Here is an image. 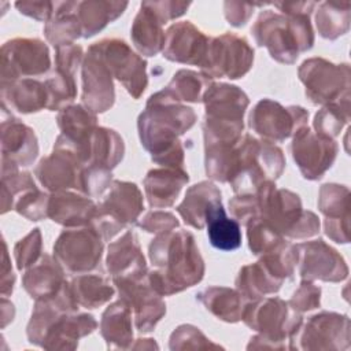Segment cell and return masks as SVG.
Returning <instances> with one entry per match:
<instances>
[{
  "label": "cell",
  "mask_w": 351,
  "mask_h": 351,
  "mask_svg": "<svg viewBox=\"0 0 351 351\" xmlns=\"http://www.w3.org/2000/svg\"><path fill=\"white\" fill-rule=\"evenodd\" d=\"M336 152L337 147L332 140H318L308 129L302 130L293 141V158L306 178H319L335 160Z\"/></svg>",
  "instance_id": "6da1fadb"
},
{
  "label": "cell",
  "mask_w": 351,
  "mask_h": 351,
  "mask_svg": "<svg viewBox=\"0 0 351 351\" xmlns=\"http://www.w3.org/2000/svg\"><path fill=\"white\" fill-rule=\"evenodd\" d=\"M346 67H335L330 63H324V77H318V73L315 71L311 60L304 62L300 69V78L304 81L308 96L315 103H324L333 100L335 95L341 96L343 92H348V71L341 74V70Z\"/></svg>",
  "instance_id": "7a4b0ae2"
},
{
  "label": "cell",
  "mask_w": 351,
  "mask_h": 351,
  "mask_svg": "<svg viewBox=\"0 0 351 351\" xmlns=\"http://www.w3.org/2000/svg\"><path fill=\"white\" fill-rule=\"evenodd\" d=\"M55 251L58 256L78 251V254L70 261L67 267L70 270H88L95 267L96 262L100 259L101 243L97 234L92 230L63 233L55 245Z\"/></svg>",
  "instance_id": "3957f363"
},
{
  "label": "cell",
  "mask_w": 351,
  "mask_h": 351,
  "mask_svg": "<svg viewBox=\"0 0 351 351\" xmlns=\"http://www.w3.org/2000/svg\"><path fill=\"white\" fill-rule=\"evenodd\" d=\"M303 245L304 248H307V251L302 265L319 262V265H315L304 277L322 278V280H330V281H339L347 277L348 269L343 258L339 256L335 250L324 244L322 240H318L310 244H303Z\"/></svg>",
  "instance_id": "277c9868"
},
{
  "label": "cell",
  "mask_w": 351,
  "mask_h": 351,
  "mask_svg": "<svg viewBox=\"0 0 351 351\" xmlns=\"http://www.w3.org/2000/svg\"><path fill=\"white\" fill-rule=\"evenodd\" d=\"M219 192L214 185L202 182L199 185L192 186L182 204L178 207V213L185 218V222L192 226L202 228L206 223V217L208 211L217 204L221 203Z\"/></svg>",
  "instance_id": "5b68a950"
},
{
  "label": "cell",
  "mask_w": 351,
  "mask_h": 351,
  "mask_svg": "<svg viewBox=\"0 0 351 351\" xmlns=\"http://www.w3.org/2000/svg\"><path fill=\"white\" fill-rule=\"evenodd\" d=\"M207 234L210 243L223 251H232L241 245L240 226L234 219L225 215L221 203H217L206 217Z\"/></svg>",
  "instance_id": "8992f818"
},
{
  "label": "cell",
  "mask_w": 351,
  "mask_h": 351,
  "mask_svg": "<svg viewBox=\"0 0 351 351\" xmlns=\"http://www.w3.org/2000/svg\"><path fill=\"white\" fill-rule=\"evenodd\" d=\"M188 181V174L185 173H171V171H151L145 178V189L151 206H169L173 203L182 184Z\"/></svg>",
  "instance_id": "52a82bcc"
},
{
  "label": "cell",
  "mask_w": 351,
  "mask_h": 351,
  "mask_svg": "<svg viewBox=\"0 0 351 351\" xmlns=\"http://www.w3.org/2000/svg\"><path fill=\"white\" fill-rule=\"evenodd\" d=\"M169 37L171 38V43L167 47V51L165 53L166 58L171 60L178 62H189L193 63V52H197L200 58L202 55V37L197 40L202 34L189 23H180L177 26H173L169 29Z\"/></svg>",
  "instance_id": "ba28073f"
},
{
  "label": "cell",
  "mask_w": 351,
  "mask_h": 351,
  "mask_svg": "<svg viewBox=\"0 0 351 351\" xmlns=\"http://www.w3.org/2000/svg\"><path fill=\"white\" fill-rule=\"evenodd\" d=\"M254 114L262 118L270 119V122L252 125L259 134L270 138H276V140L287 138L291 134V125H289L291 119L287 115L285 110L280 107L277 103H271L267 100L261 101L256 106Z\"/></svg>",
  "instance_id": "9c48e42d"
},
{
  "label": "cell",
  "mask_w": 351,
  "mask_h": 351,
  "mask_svg": "<svg viewBox=\"0 0 351 351\" xmlns=\"http://www.w3.org/2000/svg\"><path fill=\"white\" fill-rule=\"evenodd\" d=\"M133 40L136 47L147 53L155 55L162 45V32L158 25L154 23V15L149 10H145L141 5V11L136 18V23L133 26Z\"/></svg>",
  "instance_id": "30bf717a"
},
{
  "label": "cell",
  "mask_w": 351,
  "mask_h": 351,
  "mask_svg": "<svg viewBox=\"0 0 351 351\" xmlns=\"http://www.w3.org/2000/svg\"><path fill=\"white\" fill-rule=\"evenodd\" d=\"M348 110V108H340ZM337 106H328L319 114L315 115V128L317 130L325 136H336L341 126L348 121V111H340Z\"/></svg>",
  "instance_id": "8fae6325"
}]
</instances>
